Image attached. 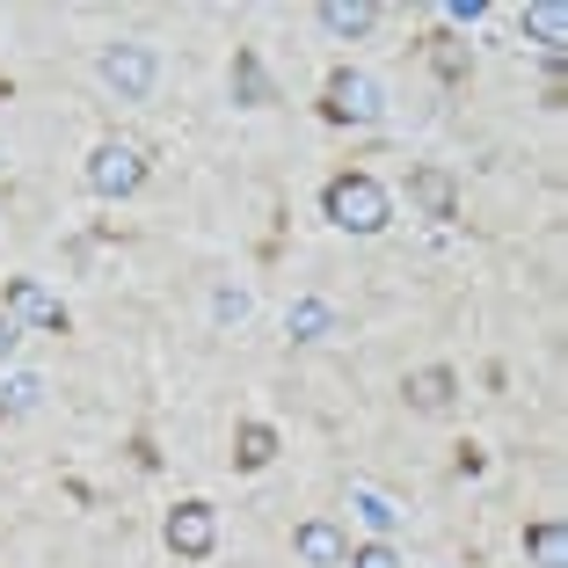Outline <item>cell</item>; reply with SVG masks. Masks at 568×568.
I'll list each match as a JSON object with an SVG mask.
<instances>
[{
  "mask_svg": "<svg viewBox=\"0 0 568 568\" xmlns=\"http://www.w3.org/2000/svg\"><path fill=\"white\" fill-rule=\"evenodd\" d=\"M8 321H16V328H37V335H67V306L51 300L37 277H8Z\"/></svg>",
  "mask_w": 568,
  "mask_h": 568,
  "instance_id": "4",
  "label": "cell"
},
{
  "mask_svg": "<svg viewBox=\"0 0 568 568\" xmlns=\"http://www.w3.org/2000/svg\"><path fill=\"white\" fill-rule=\"evenodd\" d=\"M292 547H300V561H314V568H343L351 561V539L335 532L328 518H306L300 532H292Z\"/></svg>",
  "mask_w": 568,
  "mask_h": 568,
  "instance_id": "7",
  "label": "cell"
},
{
  "mask_svg": "<svg viewBox=\"0 0 568 568\" xmlns=\"http://www.w3.org/2000/svg\"><path fill=\"white\" fill-rule=\"evenodd\" d=\"M139 183H146V153H139L132 139H102V146L88 153V190H95V197H132Z\"/></svg>",
  "mask_w": 568,
  "mask_h": 568,
  "instance_id": "2",
  "label": "cell"
},
{
  "mask_svg": "<svg viewBox=\"0 0 568 568\" xmlns=\"http://www.w3.org/2000/svg\"><path fill=\"white\" fill-rule=\"evenodd\" d=\"M234 102H248V110L277 102V88H270V73H263V59H255V51H234Z\"/></svg>",
  "mask_w": 568,
  "mask_h": 568,
  "instance_id": "14",
  "label": "cell"
},
{
  "mask_svg": "<svg viewBox=\"0 0 568 568\" xmlns=\"http://www.w3.org/2000/svg\"><path fill=\"white\" fill-rule=\"evenodd\" d=\"M351 510L372 525V532H394V525H402V503H394V496H379V488H365V481L351 488Z\"/></svg>",
  "mask_w": 568,
  "mask_h": 568,
  "instance_id": "15",
  "label": "cell"
},
{
  "mask_svg": "<svg viewBox=\"0 0 568 568\" xmlns=\"http://www.w3.org/2000/svg\"><path fill=\"white\" fill-rule=\"evenodd\" d=\"M525 37H532V44H547V59H561V44H568L561 0H532V8H525Z\"/></svg>",
  "mask_w": 568,
  "mask_h": 568,
  "instance_id": "11",
  "label": "cell"
},
{
  "mask_svg": "<svg viewBox=\"0 0 568 568\" xmlns=\"http://www.w3.org/2000/svg\"><path fill=\"white\" fill-rule=\"evenodd\" d=\"M168 547L183 554V561H204V554L219 547V518H212V503H175V510H168Z\"/></svg>",
  "mask_w": 568,
  "mask_h": 568,
  "instance_id": "6",
  "label": "cell"
},
{
  "mask_svg": "<svg viewBox=\"0 0 568 568\" xmlns=\"http://www.w3.org/2000/svg\"><path fill=\"white\" fill-rule=\"evenodd\" d=\"M525 561H532V568H568V532L554 518L525 525Z\"/></svg>",
  "mask_w": 568,
  "mask_h": 568,
  "instance_id": "13",
  "label": "cell"
},
{
  "mask_svg": "<svg viewBox=\"0 0 568 568\" xmlns=\"http://www.w3.org/2000/svg\"><path fill=\"white\" fill-rule=\"evenodd\" d=\"M321 204H328V219L343 226V234H379L386 219H394V197H386L372 175H335Z\"/></svg>",
  "mask_w": 568,
  "mask_h": 568,
  "instance_id": "1",
  "label": "cell"
},
{
  "mask_svg": "<svg viewBox=\"0 0 568 568\" xmlns=\"http://www.w3.org/2000/svg\"><path fill=\"white\" fill-rule=\"evenodd\" d=\"M44 402V379L37 372H16V379H0V416H22V408Z\"/></svg>",
  "mask_w": 568,
  "mask_h": 568,
  "instance_id": "17",
  "label": "cell"
},
{
  "mask_svg": "<svg viewBox=\"0 0 568 568\" xmlns=\"http://www.w3.org/2000/svg\"><path fill=\"white\" fill-rule=\"evenodd\" d=\"M408 402L423 408V416H437V408H452V394H459V379H452L445 365H423V372H408V386H402Z\"/></svg>",
  "mask_w": 568,
  "mask_h": 568,
  "instance_id": "10",
  "label": "cell"
},
{
  "mask_svg": "<svg viewBox=\"0 0 568 568\" xmlns=\"http://www.w3.org/2000/svg\"><path fill=\"white\" fill-rule=\"evenodd\" d=\"M284 328H292V343H328V335H335V306L328 300H292Z\"/></svg>",
  "mask_w": 568,
  "mask_h": 568,
  "instance_id": "12",
  "label": "cell"
},
{
  "mask_svg": "<svg viewBox=\"0 0 568 568\" xmlns=\"http://www.w3.org/2000/svg\"><path fill=\"white\" fill-rule=\"evenodd\" d=\"M408 197H416L430 219H452V212H459V190H452L445 168H416V175H408Z\"/></svg>",
  "mask_w": 568,
  "mask_h": 568,
  "instance_id": "9",
  "label": "cell"
},
{
  "mask_svg": "<svg viewBox=\"0 0 568 568\" xmlns=\"http://www.w3.org/2000/svg\"><path fill=\"white\" fill-rule=\"evenodd\" d=\"M321 110H328L335 124H379V110H386V88L372 81V73H335L328 81V102H321Z\"/></svg>",
  "mask_w": 568,
  "mask_h": 568,
  "instance_id": "3",
  "label": "cell"
},
{
  "mask_svg": "<svg viewBox=\"0 0 568 568\" xmlns=\"http://www.w3.org/2000/svg\"><path fill=\"white\" fill-rule=\"evenodd\" d=\"M212 314H219V321H248V300H241V292H219Z\"/></svg>",
  "mask_w": 568,
  "mask_h": 568,
  "instance_id": "20",
  "label": "cell"
},
{
  "mask_svg": "<svg viewBox=\"0 0 568 568\" xmlns=\"http://www.w3.org/2000/svg\"><path fill=\"white\" fill-rule=\"evenodd\" d=\"M16 343H22V328L8 314H0V365H8V357H16Z\"/></svg>",
  "mask_w": 568,
  "mask_h": 568,
  "instance_id": "22",
  "label": "cell"
},
{
  "mask_svg": "<svg viewBox=\"0 0 568 568\" xmlns=\"http://www.w3.org/2000/svg\"><path fill=\"white\" fill-rule=\"evenodd\" d=\"M430 67L445 73V81H459V73H467V44H459V37H430Z\"/></svg>",
  "mask_w": 568,
  "mask_h": 568,
  "instance_id": "18",
  "label": "cell"
},
{
  "mask_svg": "<svg viewBox=\"0 0 568 568\" xmlns=\"http://www.w3.org/2000/svg\"><path fill=\"white\" fill-rule=\"evenodd\" d=\"M0 168H8V153H0Z\"/></svg>",
  "mask_w": 568,
  "mask_h": 568,
  "instance_id": "23",
  "label": "cell"
},
{
  "mask_svg": "<svg viewBox=\"0 0 568 568\" xmlns=\"http://www.w3.org/2000/svg\"><path fill=\"white\" fill-rule=\"evenodd\" d=\"M445 16H452V22H481L488 0H445Z\"/></svg>",
  "mask_w": 568,
  "mask_h": 568,
  "instance_id": "21",
  "label": "cell"
},
{
  "mask_svg": "<svg viewBox=\"0 0 568 568\" xmlns=\"http://www.w3.org/2000/svg\"><path fill=\"white\" fill-rule=\"evenodd\" d=\"M102 81L139 102V95H153V81H161V59H153L146 44H110L102 51Z\"/></svg>",
  "mask_w": 568,
  "mask_h": 568,
  "instance_id": "5",
  "label": "cell"
},
{
  "mask_svg": "<svg viewBox=\"0 0 568 568\" xmlns=\"http://www.w3.org/2000/svg\"><path fill=\"white\" fill-rule=\"evenodd\" d=\"M234 459L241 467H270V459H277V430H270V423H241V437H234Z\"/></svg>",
  "mask_w": 568,
  "mask_h": 568,
  "instance_id": "16",
  "label": "cell"
},
{
  "mask_svg": "<svg viewBox=\"0 0 568 568\" xmlns=\"http://www.w3.org/2000/svg\"><path fill=\"white\" fill-rule=\"evenodd\" d=\"M343 568H408V561H402L394 547H386V539H372V547H357V554H351Z\"/></svg>",
  "mask_w": 568,
  "mask_h": 568,
  "instance_id": "19",
  "label": "cell"
},
{
  "mask_svg": "<svg viewBox=\"0 0 568 568\" xmlns=\"http://www.w3.org/2000/svg\"><path fill=\"white\" fill-rule=\"evenodd\" d=\"M379 16H386L379 0H321V30L328 37H365Z\"/></svg>",
  "mask_w": 568,
  "mask_h": 568,
  "instance_id": "8",
  "label": "cell"
}]
</instances>
